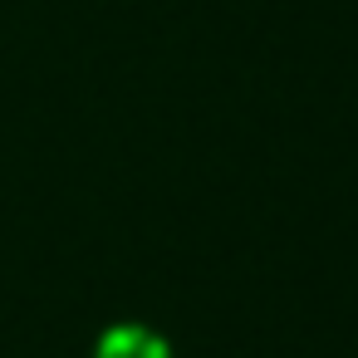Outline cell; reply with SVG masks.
I'll use <instances>...</instances> for the list:
<instances>
[{
  "label": "cell",
  "mask_w": 358,
  "mask_h": 358,
  "mask_svg": "<svg viewBox=\"0 0 358 358\" xmlns=\"http://www.w3.org/2000/svg\"><path fill=\"white\" fill-rule=\"evenodd\" d=\"M94 358H172V348H167L157 334L138 329V324H118V329H108V334L99 338Z\"/></svg>",
  "instance_id": "1"
}]
</instances>
